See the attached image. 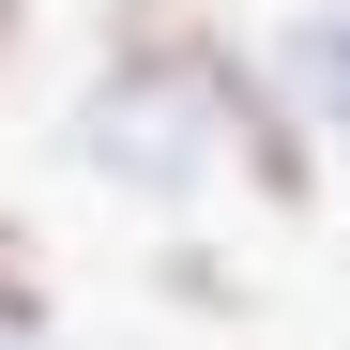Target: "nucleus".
<instances>
[{
    "instance_id": "1",
    "label": "nucleus",
    "mask_w": 350,
    "mask_h": 350,
    "mask_svg": "<svg viewBox=\"0 0 350 350\" xmlns=\"http://www.w3.org/2000/svg\"><path fill=\"white\" fill-rule=\"evenodd\" d=\"M213 62H228V16H213V0H107V16H92V77L62 107V167L107 183L122 213L183 228L228 183V152H213Z\"/></svg>"
},
{
    "instance_id": "2",
    "label": "nucleus",
    "mask_w": 350,
    "mask_h": 350,
    "mask_svg": "<svg viewBox=\"0 0 350 350\" xmlns=\"http://www.w3.org/2000/svg\"><path fill=\"white\" fill-rule=\"evenodd\" d=\"M213 152H228V183H244L274 228H305L320 213V183H335V152H320V122L289 107V77L259 62L244 31H228V62H213Z\"/></svg>"
},
{
    "instance_id": "3",
    "label": "nucleus",
    "mask_w": 350,
    "mask_h": 350,
    "mask_svg": "<svg viewBox=\"0 0 350 350\" xmlns=\"http://www.w3.org/2000/svg\"><path fill=\"white\" fill-rule=\"evenodd\" d=\"M259 62L289 77V107L320 122V152H350V0H320V16H289Z\"/></svg>"
},
{
    "instance_id": "4",
    "label": "nucleus",
    "mask_w": 350,
    "mask_h": 350,
    "mask_svg": "<svg viewBox=\"0 0 350 350\" xmlns=\"http://www.w3.org/2000/svg\"><path fill=\"white\" fill-rule=\"evenodd\" d=\"M152 305H183V320H244L259 274L228 259V244H198V228H167V244H152Z\"/></svg>"
},
{
    "instance_id": "5",
    "label": "nucleus",
    "mask_w": 350,
    "mask_h": 350,
    "mask_svg": "<svg viewBox=\"0 0 350 350\" xmlns=\"http://www.w3.org/2000/svg\"><path fill=\"white\" fill-rule=\"evenodd\" d=\"M0 335H62V289H46V228L0 213Z\"/></svg>"
},
{
    "instance_id": "6",
    "label": "nucleus",
    "mask_w": 350,
    "mask_h": 350,
    "mask_svg": "<svg viewBox=\"0 0 350 350\" xmlns=\"http://www.w3.org/2000/svg\"><path fill=\"white\" fill-rule=\"evenodd\" d=\"M31 62V0H0V77H16Z\"/></svg>"
},
{
    "instance_id": "7",
    "label": "nucleus",
    "mask_w": 350,
    "mask_h": 350,
    "mask_svg": "<svg viewBox=\"0 0 350 350\" xmlns=\"http://www.w3.org/2000/svg\"><path fill=\"white\" fill-rule=\"evenodd\" d=\"M0 350H77V335H0Z\"/></svg>"
}]
</instances>
